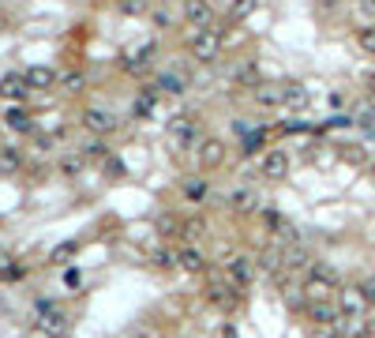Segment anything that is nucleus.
<instances>
[{
	"label": "nucleus",
	"instance_id": "obj_1",
	"mask_svg": "<svg viewBox=\"0 0 375 338\" xmlns=\"http://www.w3.org/2000/svg\"><path fill=\"white\" fill-rule=\"evenodd\" d=\"M334 285H338V275H334V267H327V263H315L312 271H308L304 293H308V301H330Z\"/></svg>",
	"mask_w": 375,
	"mask_h": 338
},
{
	"label": "nucleus",
	"instance_id": "obj_2",
	"mask_svg": "<svg viewBox=\"0 0 375 338\" xmlns=\"http://www.w3.org/2000/svg\"><path fill=\"white\" fill-rule=\"evenodd\" d=\"M218 53H222V31H214V27L195 31V38H192V57L199 64H210V60H218Z\"/></svg>",
	"mask_w": 375,
	"mask_h": 338
},
{
	"label": "nucleus",
	"instance_id": "obj_3",
	"mask_svg": "<svg viewBox=\"0 0 375 338\" xmlns=\"http://www.w3.org/2000/svg\"><path fill=\"white\" fill-rule=\"evenodd\" d=\"M83 124H87V132H94V136H109L113 128H116V113L102 109V106H90L83 113Z\"/></svg>",
	"mask_w": 375,
	"mask_h": 338
},
{
	"label": "nucleus",
	"instance_id": "obj_4",
	"mask_svg": "<svg viewBox=\"0 0 375 338\" xmlns=\"http://www.w3.org/2000/svg\"><path fill=\"white\" fill-rule=\"evenodd\" d=\"M38 316H42V331H49V334H64V327H68V316L53 301H38Z\"/></svg>",
	"mask_w": 375,
	"mask_h": 338
},
{
	"label": "nucleus",
	"instance_id": "obj_5",
	"mask_svg": "<svg viewBox=\"0 0 375 338\" xmlns=\"http://www.w3.org/2000/svg\"><path fill=\"white\" fill-rule=\"evenodd\" d=\"M308 316H312L315 327H338L342 308H338V305H330V301H312V305H308Z\"/></svg>",
	"mask_w": 375,
	"mask_h": 338
},
{
	"label": "nucleus",
	"instance_id": "obj_6",
	"mask_svg": "<svg viewBox=\"0 0 375 338\" xmlns=\"http://www.w3.org/2000/svg\"><path fill=\"white\" fill-rule=\"evenodd\" d=\"M308 102H312V94H308L304 83H286L281 87V109L300 113V109H308Z\"/></svg>",
	"mask_w": 375,
	"mask_h": 338
},
{
	"label": "nucleus",
	"instance_id": "obj_7",
	"mask_svg": "<svg viewBox=\"0 0 375 338\" xmlns=\"http://www.w3.org/2000/svg\"><path fill=\"white\" fill-rule=\"evenodd\" d=\"M184 19L192 23L195 31H207L210 19H214V8L207 4V0H184Z\"/></svg>",
	"mask_w": 375,
	"mask_h": 338
},
{
	"label": "nucleus",
	"instance_id": "obj_8",
	"mask_svg": "<svg viewBox=\"0 0 375 338\" xmlns=\"http://www.w3.org/2000/svg\"><path fill=\"white\" fill-rule=\"evenodd\" d=\"M225 271H229V278H233L237 285L256 282V263H251L248 256H229V259H225Z\"/></svg>",
	"mask_w": 375,
	"mask_h": 338
},
{
	"label": "nucleus",
	"instance_id": "obj_9",
	"mask_svg": "<svg viewBox=\"0 0 375 338\" xmlns=\"http://www.w3.org/2000/svg\"><path fill=\"white\" fill-rule=\"evenodd\" d=\"M237 290H240L237 282H214V285H210V301L218 305V308L229 312V308H237V301H240Z\"/></svg>",
	"mask_w": 375,
	"mask_h": 338
},
{
	"label": "nucleus",
	"instance_id": "obj_10",
	"mask_svg": "<svg viewBox=\"0 0 375 338\" xmlns=\"http://www.w3.org/2000/svg\"><path fill=\"white\" fill-rule=\"evenodd\" d=\"M286 173H289V154L286 151H271L263 158V177L266 180H286Z\"/></svg>",
	"mask_w": 375,
	"mask_h": 338
},
{
	"label": "nucleus",
	"instance_id": "obj_11",
	"mask_svg": "<svg viewBox=\"0 0 375 338\" xmlns=\"http://www.w3.org/2000/svg\"><path fill=\"white\" fill-rule=\"evenodd\" d=\"M26 90H31V83H26V75H19V72H8L4 80H0V94L8 102H23Z\"/></svg>",
	"mask_w": 375,
	"mask_h": 338
},
{
	"label": "nucleus",
	"instance_id": "obj_12",
	"mask_svg": "<svg viewBox=\"0 0 375 338\" xmlns=\"http://www.w3.org/2000/svg\"><path fill=\"white\" fill-rule=\"evenodd\" d=\"M169 136L177 139V147H192V143H195V121H192V116H173V121H169Z\"/></svg>",
	"mask_w": 375,
	"mask_h": 338
},
{
	"label": "nucleus",
	"instance_id": "obj_13",
	"mask_svg": "<svg viewBox=\"0 0 375 338\" xmlns=\"http://www.w3.org/2000/svg\"><path fill=\"white\" fill-rule=\"evenodd\" d=\"M263 222H266V229L274 233V237H281V241H289V244H297V229H293L286 218H281L278 211H263Z\"/></svg>",
	"mask_w": 375,
	"mask_h": 338
},
{
	"label": "nucleus",
	"instance_id": "obj_14",
	"mask_svg": "<svg viewBox=\"0 0 375 338\" xmlns=\"http://www.w3.org/2000/svg\"><path fill=\"white\" fill-rule=\"evenodd\" d=\"M154 53H158V45H154V42H146V45H139V49H131V53H124V68H128V72H143L146 64L154 60Z\"/></svg>",
	"mask_w": 375,
	"mask_h": 338
},
{
	"label": "nucleus",
	"instance_id": "obj_15",
	"mask_svg": "<svg viewBox=\"0 0 375 338\" xmlns=\"http://www.w3.org/2000/svg\"><path fill=\"white\" fill-rule=\"evenodd\" d=\"M222 158H225V143L222 139H203V143H199V165L214 169Z\"/></svg>",
	"mask_w": 375,
	"mask_h": 338
},
{
	"label": "nucleus",
	"instance_id": "obj_16",
	"mask_svg": "<svg viewBox=\"0 0 375 338\" xmlns=\"http://www.w3.org/2000/svg\"><path fill=\"white\" fill-rule=\"evenodd\" d=\"M4 124H8V128H16V132H31V128H34L31 113H26L19 102H11V109H4Z\"/></svg>",
	"mask_w": 375,
	"mask_h": 338
},
{
	"label": "nucleus",
	"instance_id": "obj_17",
	"mask_svg": "<svg viewBox=\"0 0 375 338\" xmlns=\"http://www.w3.org/2000/svg\"><path fill=\"white\" fill-rule=\"evenodd\" d=\"M23 75H26V83H31V87H38V90L53 87V80H57V75H53V68H45V64H34V68H26Z\"/></svg>",
	"mask_w": 375,
	"mask_h": 338
},
{
	"label": "nucleus",
	"instance_id": "obj_18",
	"mask_svg": "<svg viewBox=\"0 0 375 338\" xmlns=\"http://www.w3.org/2000/svg\"><path fill=\"white\" fill-rule=\"evenodd\" d=\"M338 158L349 162V165H368V151L360 147V143H342V147H338Z\"/></svg>",
	"mask_w": 375,
	"mask_h": 338
},
{
	"label": "nucleus",
	"instance_id": "obj_19",
	"mask_svg": "<svg viewBox=\"0 0 375 338\" xmlns=\"http://www.w3.org/2000/svg\"><path fill=\"white\" fill-rule=\"evenodd\" d=\"M368 301H364V293H360V290H345L342 293V316H360V308H364Z\"/></svg>",
	"mask_w": 375,
	"mask_h": 338
},
{
	"label": "nucleus",
	"instance_id": "obj_20",
	"mask_svg": "<svg viewBox=\"0 0 375 338\" xmlns=\"http://www.w3.org/2000/svg\"><path fill=\"white\" fill-rule=\"evenodd\" d=\"M177 259H180V267H184V271H192V275H199V271L207 267V256L199 252V249H184Z\"/></svg>",
	"mask_w": 375,
	"mask_h": 338
},
{
	"label": "nucleus",
	"instance_id": "obj_21",
	"mask_svg": "<svg viewBox=\"0 0 375 338\" xmlns=\"http://www.w3.org/2000/svg\"><path fill=\"white\" fill-rule=\"evenodd\" d=\"M256 207H259V196H256V192L240 188V192H237V196H233V211H240V214L256 211Z\"/></svg>",
	"mask_w": 375,
	"mask_h": 338
},
{
	"label": "nucleus",
	"instance_id": "obj_22",
	"mask_svg": "<svg viewBox=\"0 0 375 338\" xmlns=\"http://www.w3.org/2000/svg\"><path fill=\"white\" fill-rule=\"evenodd\" d=\"M256 102H263V106H281V87L259 83V87H256Z\"/></svg>",
	"mask_w": 375,
	"mask_h": 338
},
{
	"label": "nucleus",
	"instance_id": "obj_23",
	"mask_svg": "<svg viewBox=\"0 0 375 338\" xmlns=\"http://www.w3.org/2000/svg\"><path fill=\"white\" fill-rule=\"evenodd\" d=\"M207 180H184V200H192V203H203L207 200Z\"/></svg>",
	"mask_w": 375,
	"mask_h": 338
},
{
	"label": "nucleus",
	"instance_id": "obj_24",
	"mask_svg": "<svg viewBox=\"0 0 375 338\" xmlns=\"http://www.w3.org/2000/svg\"><path fill=\"white\" fill-rule=\"evenodd\" d=\"M131 113H136V116H151L154 113V90H143V94L131 102Z\"/></svg>",
	"mask_w": 375,
	"mask_h": 338
},
{
	"label": "nucleus",
	"instance_id": "obj_25",
	"mask_svg": "<svg viewBox=\"0 0 375 338\" xmlns=\"http://www.w3.org/2000/svg\"><path fill=\"white\" fill-rule=\"evenodd\" d=\"M237 83H244V87L256 90L259 87V68H256V64H240V68H237Z\"/></svg>",
	"mask_w": 375,
	"mask_h": 338
},
{
	"label": "nucleus",
	"instance_id": "obj_26",
	"mask_svg": "<svg viewBox=\"0 0 375 338\" xmlns=\"http://www.w3.org/2000/svg\"><path fill=\"white\" fill-rule=\"evenodd\" d=\"M259 0H229V19H248Z\"/></svg>",
	"mask_w": 375,
	"mask_h": 338
},
{
	"label": "nucleus",
	"instance_id": "obj_27",
	"mask_svg": "<svg viewBox=\"0 0 375 338\" xmlns=\"http://www.w3.org/2000/svg\"><path fill=\"white\" fill-rule=\"evenodd\" d=\"M79 252V244L75 241H64V244H57V249H53V256H49V263H68V259Z\"/></svg>",
	"mask_w": 375,
	"mask_h": 338
},
{
	"label": "nucleus",
	"instance_id": "obj_28",
	"mask_svg": "<svg viewBox=\"0 0 375 338\" xmlns=\"http://www.w3.org/2000/svg\"><path fill=\"white\" fill-rule=\"evenodd\" d=\"M19 275H23V267H19L4 249H0V278H19Z\"/></svg>",
	"mask_w": 375,
	"mask_h": 338
},
{
	"label": "nucleus",
	"instance_id": "obj_29",
	"mask_svg": "<svg viewBox=\"0 0 375 338\" xmlns=\"http://www.w3.org/2000/svg\"><path fill=\"white\" fill-rule=\"evenodd\" d=\"M158 90H169V94H180V90H184V80H180V75H158Z\"/></svg>",
	"mask_w": 375,
	"mask_h": 338
},
{
	"label": "nucleus",
	"instance_id": "obj_30",
	"mask_svg": "<svg viewBox=\"0 0 375 338\" xmlns=\"http://www.w3.org/2000/svg\"><path fill=\"white\" fill-rule=\"evenodd\" d=\"M357 45L364 49L368 57H375V27H364V31H360V34H357Z\"/></svg>",
	"mask_w": 375,
	"mask_h": 338
},
{
	"label": "nucleus",
	"instance_id": "obj_31",
	"mask_svg": "<svg viewBox=\"0 0 375 338\" xmlns=\"http://www.w3.org/2000/svg\"><path fill=\"white\" fill-rule=\"evenodd\" d=\"M266 139V128H256V132H244V151H259Z\"/></svg>",
	"mask_w": 375,
	"mask_h": 338
},
{
	"label": "nucleus",
	"instance_id": "obj_32",
	"mask_svg": "<svg viewBox=\"0 0 375 338\" xmlns=\"http://www.w3.org/2000/svg\"><path fill=\"white\" fill-rule=\"evenodd\" d=\"M259 267H263V271H278V267H281V252L266 249V252L259 256Z\"/></svg>",
	"mask_w": 375,
	"mask_h": 338
},
{
	"label": "nucleus",
	"instance_id": "obj_33",
	"mask_svg": "<svg viewBox=\"0 0 375 338\" xmlns=\"http://www.w3.org/2000/svg\"><path fill=\"white\" fill-rule=\"evenodd\" d=\"M154 263H158V267H173V263H180V259L173 256L169 249H158V252H154Z\"/></svg>",
	"mask_w": 375,
	"mask_h": 338
},
{
	"label": "nucleus",
	"instance_id": "obj_34",
	"mask_svg": "<svg viewBox=\"0 0 375 338\" xmlns=\"http://www.w3.org/2000/svg\"><path fill=\"white\" fill-rule=\"evenodd\" d=\"M120 11H128V16H139V11H146V0H120Z\"/></svg>",
	"mask_w": 375,
	"mask_h": 338
},
{
	"label": "nucleus",
	"instance_id": "obj_35",
	"mask_svg": "<svg viewBox=\"0 0 375 338\" xmlns=\"http://www.w3.org/2000/svg\"><path fill=\"white\" fill-rule=\"evenodd\" d=\"M357 290L364 293V301H368V305H375V278H364V282L357 285Z\"/></svg>",
	"mask_w": 375,
	"mask_h": 338
},
{
	"label": "nucleus",
	"instance_id": "obj_36",
	"mask_svg": "<svg viewBox=\"0 0 375 338\" xmlns=\"http://www.w3.org/2000/svg\"><path fill=\"white\" fill-rule=\"evenodd\" d=\"M203 229H207V222H203V218H188V222H184V233H195V237H199Z\"/></svg>",
	"mask_w": 375,
	"mask_h": 338
},
{
	"label": "nucleus",
	"instance_id": "obj_37",
	"mask_svg": "<svg viewBox=\"0 0 375 338\" xmlns=\"http://www.w3.org/2000/svg\"><path fill=\"white\" fill-rule=\"evenodd\" d=\"M60 169H64V173H79V169H83V158H79V154H75V158H64Z\"/></svg>",
	"mask_w": 375,
	"mask_h": 338
},
{
	"label": "nucleus",
	"instance_id": "obj_38",
	"mask_svg": "<svg viewBox=\"0 0 375 338\" xmlns=\"http://www.w3.org/2000/svg\"><path fill=\"white\" fill-rule=\"evenodd\" d=\"M105 169H109V177H124V162L120 158H105Z\"/></svg>",
	"mask_w": 375,
	"mask_h": 338
},
{
	"label": "nucleus",
	"instance_id": "obj_39",
	"mask_svg": "<svg viewBox=\"0 0 375 338\" xmlns=\"http://www.w3.org/2000/svg\"><path fill=\"white\" fill-rule=\"evenodd\" d=\"M11 165H19V154L16 151H4V154H0V169H11Z\"/></svg>",
	"mask_w": 375,
	"mask_h": 338
},
{
	"label": "nucleus",
	"instance_id": "obj_40",
	"mask_svg": "<svg viewBox=\"0 0 375 338\" xmlns=\"http://www.w3.org/2000/svg\"><path fill=\"white\" fill-rule=\"evenodd\" d=\"M64 282H68L72 290H79V282H83V275H79V271L72 267V271H64Z\"/></svg>",
	"mask_w": 375,
	"mask_h": 338
},
{
	"label": "nucleus",
	"instance_id": "obj_41",
	"mask_svg": "<svg viewBox=\"0 0 375 338\" xmlns=\"http://www.w3.org/2000/svg\"><path fill=\"white\" fill-rule=\"evenodd\" d=\"M64 83H68L72 90H79V87H83V75H79V72H68V75H64Z\"/></svg>",
	"mask_w": 375,
	"mask_h": 338
},
{
	"label": "nucleus",
	"instance_id": "obj_42",
	"mask_svg": "<svg viewBox=\"0 0 375 338\" xmlns=\"http://www.w3.org/2000/svg\"><path fill=\"white\" fill-rule=\"evenodd\" d=\"M360 11H364V16H375V0H360Z\"/></svg>",
	"mask_w": 375,
	"mask_h": 338
},
{
	"label": "nucleus",
	"instance_id": "obj_43",
	"mask_svg": "<svg viewBox=\"0 0 375 338\" xmlns=\"http://www.w3.org/2000/svg\"><path fill=\"white\" fill-rule=\"evenodd\" d=\"M222 338H237V331L229 327V323H225V327H222Z\"/></svg>",
	"mask_w": 375,
	"mask_h": 338
},
{
	"label": "nucleus",
	"instance_id": "obj_44",
	"mask_svg": "<svg viewBox=\"0 0 375 338\" xmlns=\"http://www.w3.org/2000/svg\"><path fill=\"white\" fill-rule=\"evenodd\" d=\"M368 94H371V98H375V72H371V75H368Z\"/></svg>",
	"mask_w": 375,
	"mask_h": 338
},
{
	"label": "nucleus",
	"instance_id": "obj_45",
	"mask_svg": "<svg viewBox=\"0 0 375 338\" xmlns=\"http://www.w3.org/2000/svg\"><path fill=\"white\" fill-rule=\"evenodd\" d=\"M364 323H368V338H375V316H371V320H364Z\"/></svg>",
	"mask_w": 375,
	"mask_h": 338
},
{
	"label": "nucleus",
	"instance_id": "obj_46",
	"mask_svg": "<svg viewBox=\"0 0 375 338\" xmlns=\"http://www.w3.org/2000/svg\"><path fill=\"white\" fill-rule=\"evenodd\" d=\"M368 173H371V180H375V158L368 162Z\"/></svg>",
	"mask_w": 375,
	"mask_h": 338
}]
</instances>
